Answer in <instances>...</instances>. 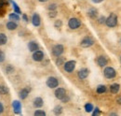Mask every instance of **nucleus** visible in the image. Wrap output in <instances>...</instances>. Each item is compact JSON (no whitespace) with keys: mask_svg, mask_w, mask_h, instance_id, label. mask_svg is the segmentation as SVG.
<instances>
[{"mask_svg":"<svg viewBox=\"0 0 121 116\" xmlns=\"http://www.w3.org/2000/svg\"><path fill=\"white\" fill-rule=\"evenodd\" d=\"M117 16L115 13H111L109 15L105 20V24L110 27V28H113V27H116L117 25V23H118V20H117Z\"/></svg>","mask_w":121,"mask_h":116,"instance_id":"1","label":"nucleus"},{"mask_svg":"<svg viewBox=\"0 0 121 116\" xmlns=\"http://www.w3.org/2000/svg\"><path fill=\"white\" fill-rule=\"evenodd\" d=\"M104 77L106 79L111 80V79H114L117 76V71L112 67H106L104 68Z\"/></svg>","mask_w":121,"mask_h":116,"instance_id":"2","label":"nucleus"},{"mask_svg":"<svg viewBox=\"0 0 121 116\" xmlns=\"http://www.w3.org/2000/svg\"><path fill=\"white\" fill-rule=\"evenodd\" d=\"M76 62L75 60H70L63 64V68L67 73H72L76 68Z\"/></svg>","mask_w":121,"mask_h":116,"instance_id":"3","label":"nucleus"},{"mask_svg":"<svg viewBox=\"0 0 121 116\" xmlns=\"http://www.w3.org/2000/svg\"><path fill=\"white\" fill-rule=\"evenodd\" d=\"M68 26L72 30L78 29L81 26V21L79 19H77V18H71L68 21Z\"/></svg>","mask_w":121,"mask_h":116,"instance_id":"4","label":"nucleus"},{"mask_svg":"<svg viewBox=\"0 0 121 116\" xmlns=\"http://www.w3.org/2000/svg\"><path fill=\"white\" fill-rule=\"evenodd\" d=\"M46 84L48 88H51V89H54L56 87L59 86V81L56 77H48L47 82H46Z\"/></svg>","mask_w":121,"mask_h":116,"instance_id":"5","label":"nucleus"},{"mask_svg":"<svg viewBox=\"0 0 121 116\" xmlns=\"http://www.w3.org/2000/svg\"><path fill=\"white\" fill-rule=\"evenodd\" d=\"M63 52H64V47L61 44H57V45L53 46V48H52V54L56 57L60 56L63 53Z\"/></svg>","mask_w":121,"mask_h":116,"instance_id":"6","label":"nucleus"},{"mask_svg":"<svg viewBox=\"0 0 121 116\" xmlns=\"http://www.w3.org/2000/svg\"><path fill=\"white\" fill-rule=\"evenodd\" d=\"M94 39L91 38V37H85L81 42H80V46L83 47V48H89V47H91L93 44H94Z\"/></svg>","mask_w":121,"mask_h":116,"instance_id":"7","label":"nucleus"},{"mask_svg":"<svg viewBox=\"0 0 121 116\" xmlns=\"http://www.w3.org/2000/svg\"><path fill=\"white\" fill-rule=\"evenodd\" d=\"M44 57H45V54H44V53H43L42 51H40V50H37V51L34 52V53H33V55H32L33 60L35 61V62H41V61L44 59Z\"/></svg>","mask_w":121,"mask_h":116,"instance_id":"8","label":"nucleus"},{"mask_svg":"<svg viewBox=\"0 0 121 116\" xmlns=\"http://www.w3.org/2000/svg\"><path fill=\"white\" fill-rule=\"evenodd\" d=\"M54 95H55V97L57 98V99H59V100H61L65 96H66V90L64 89V88H57L56 89V91H55V93H54Z\"/></svg>","mask_w":121,"mask_h":116,"instance_id":"9","label":"nucleus"},{"mask_svg":"<svg viewBox=\"0 0 121 116\" xmlns=\"http://www.w3.org/2000/svg\"><path fill=\"white\" fill-rule=\"evenodd\" d=\"M89 74H90V70H89L88 68H81L80 70H78L77 76H78V78H79L80 80H85V79L89 76Z\"/></svg>","mask_w":121,"mask_h":116,"instance_id":"10","label":"nucleus"},{"mask_svg":"<svg viewBox=\"0 0 121 116\" xmlns=\"http://www.w3.org/2000/svg\"><path fill=\"white\" fill-rule=\"evenodd\" d=\"M12 108H13V111L15 114H21L22 112V104L21 102L18 100H14L12 102Z\"/></svg>","mask_w":121,"mask_h":116,"instance_id":"11","label":"nucleus"},{"mask_svg":"<svg viewBox=\"0 0 121 116\" xmlns=\"http://www.w3.org/2000/svg\"><path fill=\"white\" fill-rule=\"evenodd\" d=\"M32 24L35 27H38L41 24V18L38 13H34L33 14V17H32Z\"/></svg>","mask_w":121,"mask_h":116,"instance_id":"12","label":"nucleus"},{"mask_svg":"<svg viewBox=\"0 0 121 116\" xmlns=\"http://www.w3.org/2000/svg\"><path fill=\"white\" fill-rule=\"evenodd\" d=\"M96 62H97V64H98L99 67L104 68V67H105L106 65H107L108 60H107V58H106L105 56H104V55H100V56L97 57Z\"/></svg>","mask_w":121,"mask_h":116,"instance_id":"13","label":"nucleus"},{"mask_svg":"<svg viewBox=\"0 0 121 116\" xmlns=\"http://www.w3.org/2000/svg\"><path fill=\"white\" fill-rule=\"evenodd\" d=\"M30 91H31L30 88H23V89H22L21 92H20V94H19L20 98H21V99H25V98L28 97Z\"/></svg>","mask_w":121,"mask_h":116,"instance_id":"14","label":"nucleus"},{"mask_svg":"<svg viewBox=\"0 0 121 116\" xmlns=\"http://www.w3.org/2000/svg\"><path fill=\"white\" fill-rule=\"evenodd\" d=\"M33 105H34L35 108H37V109H38V108H41V107L44 105V101H43L42 97H35V98L34 99Z\"/></svg>","mask_w":121,"mask_h":116,"instance_id":"15","label":"nucleus"},{"mask_svg":"<svg viewBox=\"0 0 121 116\" xmlns=\"http://www.w3.org/2000/svg\"><path fill=\"white\" fill-rule=\"evenodd\" d=\"M28 49H29L30 52L34 53V52L39 50V45L36 43L35 41H30V42L28 43Z\"/></svg>","mask_w":121,"mask_h":116,"instance_id":"16","label":"nucleus"},{"mask_svg":"<svg viewBox=\"0 0 121 116\" xmlns=\"http://www.w3.org/2000/svg\"><path fill=\"white\" fill-rule=\"evenodd\" d=\"M120 90V85L118 83H113L110 85V92L112 94H117Z\"/></svg>","mask_w":121,"mask_h":116,"instance_id":"17","label":"nucleus"},{"mask_svg":"<svg viewBox=\"0 0 121 116\" xmlns=\"http://www.w3.org/2000/svg\"><path fill=\"white\" fill-rule=\"evenodd\" d=\"M88 15H89L90 18L94 19V18H96L97 15H98V10H97L96 9H94V8H91V9L88 10Z\"/></svg>","mask_w":121,"mask_h":116,"instance_id":"18","label":"nucleus"},{"mask_svg":"<svg viewBox=\"0 0 121 116\" xmlns=\"http://www.w3.org/2000/svg\"><path fill=\"white\" fill-rule=\"evenodd\" d=\"M7 28L9 29V30H15L17 27H18V24H16L15 22H13V21H9V23H7Z\"/></svg>","mask_w":121,"mask_h":116,"instance_id":"19","label":"nucleus"},{"mask_svg":"<svg viewBox=\"0 0 121 116\" xmlns=\"http://www.w3.org/2000/svg\"><path fill=\"white\" fill-rule=\"evenodd\" d=\"M8 42V37L6 34L4 33H1L0 34V46H3Z\"/></svg>","mask_w":121,"mask_h":116,"instance_id":"20","label":"nucleus"},{"mask_svg":"<svg viewBox=\"0 0 121 116\" xmlns=\"http://www.w3.org/2000/svg\"><path fill=\"white\" fill-rule=\"evenodd\" d=\"M96 92L98 93V94H104V93H105L106 92V86L105 85H104V84H101V85H99V86L97 87V89H96Z\"/></svg>","mask_w":121,"mask_h":116,"instance_id":"21","label":"nucleus"},{"mask_svg":"<svg viewBox=\"0 0 121 116\" xmlns=\"http://www.w3.org/2000/svg\"><path fill=\"white\" fill-rule=\"evenodd\" d=\"M10 3H11V4H12V6H13V9H14L15 13H17V14H21V13H22L21 9H20V8H19V6L16 4V2H14L13 0H10Z\"/></svg>","mask_w":121,"mask_h":116,"instance_id":"22","label":"nucleus"},{"mask_svg":"<svg viewBox=\"0 0 121 116\" xmlns=\"http://www.w3.org/2000/svg\"><path fill=\"white\" fill-rule=\"evenodd\" d=\"M85 111H87V112H91L92 111H93V109H94V107H93V105L91 104V103H87V104H85Z\"/></svg>","mask_w":121,"mask_h":116,"instance_id":"23","label":"nucleus"},{"mask_svg":"<svg viewBox=\"0 0 121 116\" xmlns=\"http://www.w3.org/2000/svg\"><path fill=\"white\" fill-rule=\"evenodd\" d=\"M9 88L5 85H0V94L1 95H7L9 94Z\"/></svg>","mask_w":121,"mask_h":116,"instance_id":"24","label":"nucleus"},{"mask_svg":"<svg viewBox=\"0 0 121 116\" xmlns=\"http://www.w3.org/2000/svg\"><path fill=\"white\" fill-rule=\"evenodd\" d=\"M9 19L13 22H18V21H20V16L17 13H11V14H9Z\"/></svg>","mask_w":121,"mask_h":116,"instance_id":"25","label":"nucleus"},{"mask_svg":"<svg viewBox=\"0 0 121 116\" xmlns=\"http://www.w3.org/2000/svg\"><path fill=\"white\" fill-rule=\"evenodd\" d=\"M53 111H54V113L56 114V115H59V114H61V112H62V107L61 106H56L55 108H54V110H53Z\"/></svg>","mask_w":121,"mask_h":116,"instance_id":"26","label":"nucleus"},{"mask_svg":"<svg viewBox=\"0 0 121 116\" xmlns=\"http://www.w3.org/2000/svg\"><path fill=\"white\" fill-rule=\"evenodd\" d=\"M34 114H35V116H45L46 112L42 110H36Z\"/></svg>","mask_w":121,"mask_h":116,"instance_id":"27","label":"nucleus"},{"mask_svg":"<svg viewBox=\"0 0 121 116\" xmlns=\"http://www.w3.org/2000/svg\"><path fill=\"white\" fill-rule=\"evenodd\" d=\"M63 62H64V59L62 57L58 56L57 59H56V65H57V66H61V65H63V64H64Z\"/></svg>","mask_w":121,"mask_h":116,"instance_id":"28","label":"nucleus"},{"mask_svg":"<svg viewBox=\"0 0 121 116\" xmlns=\"http://www.w3.org/2000/svg\"><path fill=\"white\" fill-rule=\"evenodd\" d=\"M61 25H62V22H61L60 20H56V22L54 23V26H55L56 28H60Z\"/></svg>","mask_w":121,"mask_h":116,"instance_id":"29","label":"nucleus"},{"mask_svg":"<svg viewBox=\"0 0 121 116\" xmlns=\"http://www.w3.org/2000/svg\"><path fill=\"white\" fill-rule=\"evenodd\" d=\"M48 9L49 11H50V10H56V9H57V5L54 4V3H52V4H50V5L48 7Z\"/></svg>","mask_w":121,"mask_h":116,"instance_id":"30","label":"nucleus"},{"mask_svg":"<svg viewBox=\"0 0 121 116\" xmlns=\"http://www.w3.org/2000/svg\"><path fill=\"white\" fill-rule=\"evenodd\" d=\"M99 114H101V111H100V109H99V108H95V109H93L92 115L97 116V115H99Z\"/></svg>","mask_w":121,"mask_h":116,"instance_id":"31","label":"nucleus"},{"mask_svg":"<svg viewBox=\"0 0 121 116\" xmlns=\"http://www.w3.org/2000/svg\"><path fill=\"white\" fill-rule=\"evenodd\" d=\"M105 20H106V17H104V16H101V17L98 19V23L101 24H105Z\"/></svg>","mask_w":121,"mask_h":116,"instance_id":"32","label":"nucleus"},{"mask_svg":"<svg viewBox=\"0 0 121 116\" xmlns=\"http://www.w3.org/2000/svg\"><path fill=\"white\" fill-rule=\"evenodd\" d=\"M13 70H14V68H13V67H11L10 65H9V66H8V67H7V68H6L7 73H12L13 72Z\"/></svg>","mask_w":121,"mask_h":116,"instance_id":"33","label":"nucleus"},{"mask_svg":"<svg viewBox=\"0 0 121 116\" xmlns=\"http://www.w3.org/2000/svg\"><path fill=\"white\" fill-rule=\"evenodd\" d=\"M56 15H57V11L56 10H50V12L48 13V16L50 18H54V17H56Z\"/></svg>","mask_w":121,"mask_h":116,"instance_id":"34","label":"nucleus"},{"mask_svg":"<svg viewBox=\"0 0 121 116\" xmlns=\"http://www.w3.org/2000/svg\"><path fill=\"white\" fill-rule=\"evenodd\" d=\"M4 60H5V53H4V52L0 51V63H2Z\"/></svg>","mask_w":121,"mask_h":116,"instance_id":"35","label":"nucleus"},{"mask_svg":"<svg viewBox=\"0 0 121 116\" xmlns=\"http://www.w3.org/2000/svg\"><path fill=\"white\" fill-rule=\"evenodd\" d=\"M61 101L63 102V103H66V102L69 101V97H67V95H66V96H65V97H63V98L61 99Z\"/></svg>","mask_w":121,"mask_h":116,"instance_id":"36","label":"nucleus"},{"mask_svg":"<svg viewBox=\"0 0 121 116\" xmlns=\"http://www.w3.org/2000/svg\"><path fill=\"white\" fill-rule=\"evenodd\" d=\"M22 19H23V21H24V22H26V23L28 22V16H27L26 14L22 15Z\"/></svg>","mask_w":121,"mask_h":116,"instance_id":"37","label":"nucleus"},{"mask_svg":"<svg viewBox=\"0 0 121 116\" xmlns=\"http://www.w3.org/2000/svg\"><path fill=\"white\" fill-rule=\"evenodd\" d=\"M4 111V106H3V104L0 102V113H2Z\"/></svg>","mask_w":121,"mask_h":116,"instance_id":"38","label":"nucleus"},{"mask_svg":"<svg viewBox=\"0 0 121 116\" xmlns=\"http://www.w3.org/2000/svg\"><path fill=\"white\" fill-rule=\"evenodd\" d=\"M103 1H104V0H92V2H93V3H95V4H99V3H102Z\"/></svg>","mask_w":121,"mask_h":116,"instance_id":"39","label":"nucleus"},{"mask_svg":"<svg viewBox=\"0 0 121 116\" xmlns=\"http://www.w3.org/2000/svg\"><path fill=\"white\" fill-rule=\"evenodd\" d=\"M3 7H4V2H3L2 0H0V10H1Z\"/></svg>","mask_w":121,"mask_h":116,"instance_id":"40","label":"nucleus"},{"mask_svg":"<svg viewBox=\"0 0 121 116\" xmlns=\"http://www.w3.org/2000/svg\"><path fill=\"white\" fill-rule=\"evenodd\" d=\"M117 104L121 105V97H118V98L117 99Z\"/></svg>","mask_w":121,"mask_h":116,"instance_id":"41","label":"nucleus"},{"mask_svg":"<svg viewBox=\"0 0 121 116\" xmlns=\"http://www.w3.org/2000/svg\"><path fill=\"white\" fill-rule=\"evenodd\" d=\"M39 2H42V3H44V2H47L48 0H38Z\"/></svg>","mask_w":121,"mask_h":116,"instance_id":"42","label":"nucleus"},{"mask_svg":"<svg viewBox=\"0 0 121 116\" xmlns=\"http://www.w3.org/2000/svg\"><path fill=\"white\" fill-rule=\"evenodd\" d=\"M110 115H117V114L115 113V112H112V113H110Z\"/></svg>","mask_w":121,"mask_h":116,"instance_id":"43","label":"nucleus"},{"mask_svg":"<svg viewBox=\"0 0 121 116\" xmlns=\"http://www.w3.org/2000/svg\"><path fill=\"white\" fill-rule=\"evenodd\" d=\"M120 62H121V57H120Z\"/></svg>","mask_w":121,"mask_h":116,"instance_id":"44","label":"nucleus"}]
</instances>
